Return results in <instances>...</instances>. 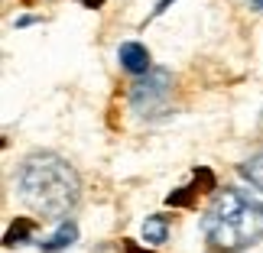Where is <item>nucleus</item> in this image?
I'll return each mask as SVG.
<instances>
[{
  "instance_id": "obj_1",
  "label": "nucleus",
  "mask_w": 263,
  "mask_h": 253,
  "mask_svg": "<svg viewBox=\"0 0 263 253\" xmlns=\"http://www.w3.org/2000/svg\"><path fill=\"white\" fill-rule=\"evenodd\" d=\"M16 195L39 218H65L82 198V182L68 159L55 153H33L16 172Z\"/></svg>"
},
{
  "instance_id": "obj_2",
  "label": "nucleus",
  "mask_w": 263,
  "mask_h": 253,
  "mask_svg": "<svg viewBox=\"0 0 263 253\" xmlns=\"http://www.w3.org/2000/svg\"><path fill=\"white\" fill-rule=\"evenodd\" d=\"M201 234L218 253H240L263 240V198L221 188L201 218Z\"/></svg>"
},
{
  "instance_id": "obj_3",
  "label": "nucleus",
  "mask_w": 263,
  "mask_h": 253,
  "mask_svg": "<svg viewBox=\"0 0 263 253\" xmlns=\"http://www.w3.org/2000/svg\"><path fill=\"white\" fill-rule=\"evenodd\" d=\"M169 91H173V75L166 68H149L146 75H137V82L130 85V107L137 114H153L166 104Z\"/></svg>"
},
{
  "instance_id": "obj_4",
  "label": "nucleus",
  "mask_w": 263,
  "mask_h": 253,
  "mask_svg": "<svg viewBox=\"0 0 263 253\" xmlns=\"http://www.w3.org/2000/svg\"><path fill=\"white\" fill-rule=\"evenodd\" d=\"M208 191H218V188H215V176H211V169L198 166V169H195V182H192L189 188L173 191V195L166 198V205H173V208H185V205H192V201H195L198 195H208Z\"/></svg>"
},
{
  "instance_id": "obj_5",
  "label": "nucleus",
  "mask_w": 263,
  "mask_h": 253,
  "mask_svg": "<svg viewBox=\"0 0 263 253\" xmlns=\"http://www.w3.org/2000/svg\"><path fill=\"white\" fill-rule=\"evenodd\" d=\"M117 59H120V68L130 75H146L153 62H149V49L140 46V43H124L117 49Z\"/></svg>"
},
{
  "instance_id": "obj_6",
  "label": "nucleus",
  "mask_w": 263,
  "mask_h": 253,
  "mask_svg": "<svg viewBox=\"0 0 263 253\" xmlns=\"http://www.w3.org/2000/svg\"><path fill=\"white\" fill-rule=\"evenodd\" d=\"M75 240H78V227L72 224V221H62V224L55 227V234H52V237H46V240H43L39 247H43L46 253H59V250L72 247Z\"/></svg>"
},
{
  "instance_id": "obj_7",
  "label": "nucleus",
  "mask_w": 263,
  "mask_h": 253,
  "mask_svg": "<svg viewBox=\"0 0 263 253\" xmlns=\"http://www.w3.org/2000/svg\"><path fill=\"white\" fill-rule=\"evenodd\" d=\"M166 237H169V221L163 215H149L143 221V240L149 247H159V244H166Z\"/></svg>"
},
{
  "instance_id": "obj_8",
  "label": "nucleus",
  "mask_w": 263,
  "mask_h": 253,
  "mask_svg": "<svg viewBox=\"0 0 263 253\" xmlns=\"http://www.w3.org/2000/svg\"><path fill=\"white\" fill-rule=\"evenodd\" d=\"M33 227H36V224H33L29 218H16L13 224H10V230H7L4 244H7V247H23L26 240L33 237Z\"/></svg>"
},
{
  "instance_id": "obj_9",
  "label": "nucleus",
  "mask_w": 263,
  "mask_h": 253,
  "mask_svg": "<svg viewBox=\"0 0 263 253\" xmlns=\"http://www.w3.org/2000/svg\"><path fill=\"white\" fill-rule=\"evenodd\" d=\"M240 176H244L250 185L263 195V149H260V153H254L247 163H240Z\"/></svg>"
},
{
  "instance_id": "obj_10",
  "label": "nucleus",
  "mask_w": 263,
  "mask_h": 253,
  "mask_svg": "<svg viewBox=\"0 0 263 253\" xmlns=\"http://www.w3.org/2000/svg\"><path fill=\"white\" fill-rule=\"evenodd\" d=\"M124 253H146V250H140L134 240H124Z\"/></svg>"
},
{
  "instance_id": "obj_11",
  "label": "nucleus",
  "mask_w": 263,
  "mask_h": 253,
  "mask_svg": "<svg viewBox=\"0 0 263 253\" xmlns=\"http://www.w3.org/2000/svg\"><path fill=\"white\" fill-rule=\"evenodd\" d=\"M169 4H173V0H159V4H156V10H153V16H159V13H166V7Z\"/></svg>"
},
{
  "instance_id": "obj_12",
  "label": "nucleus",
  "mask_w": 263,
  "mask_h": 253,
  "mask_svg": "<svg viewBox=\"0 0 263 253\" xmlns=\"http://www.w3.org/2000/svg\"><path fill=\"white\" fill-rule=\"evenodd\" d=\"M250 7H254V10H263V0H250Z\"/></svg>"
},
{
  "instance_id": "obj_13",
  "label": "nucleus",
  "mask_w": 263,
  "mask_h": 253,
  "mask_svg": "<svg viewBox=\"0 0 263 253\" xmlns=\"http://www.w3.org/2000/svg\"><path fill=\"white\" fill-rule=\"evenodd\" d=\"M85 4H88L91 10H95V7H101V0H85Z\"/></svg>"
}]
</instances>
